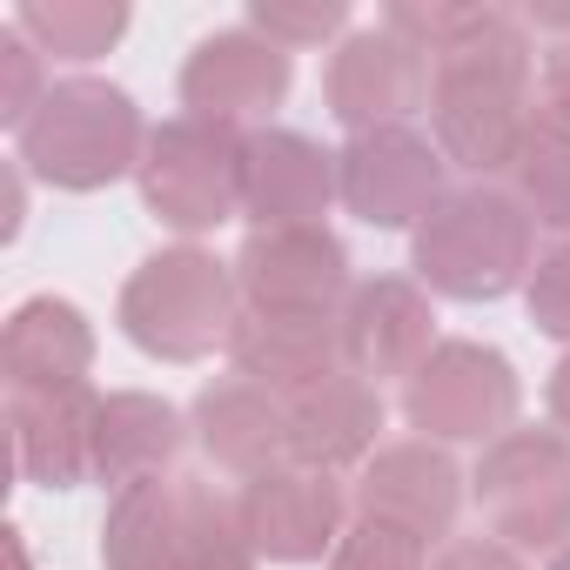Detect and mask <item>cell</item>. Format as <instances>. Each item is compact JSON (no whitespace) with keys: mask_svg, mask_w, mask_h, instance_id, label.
I'll return each instance as SVG.
<instances>
[{"mask_svg":"<svg viewBox=\"0 0 570 570\" xmlns=\"http://www.w3.org/2000/svg\"><path fill=\"white\" fill-rule=\"evenodd\" d=\"M430 135L470 181L510 175L537 121V41L510 8H456L450 41L430 55Z\"/></svg>","mask_w":570,"mask_h":570,"instance_id":"obj_1","label":"cell"},{"mask_svg":"<svg viewBox=\"0 0 570 570\" xmlns=\"http://www.w3.org/2000/svg\"><path fill=\"white\" fill-rule=\"evenodd\" d=\"M537 262V222L517 202V188L463 181L436 202V215L410 235V268L430 296L450 303H497L517 282H530Z\"/></svg>","mask_w":570,"mask_h":570,"instance_id":"obj_2","label":"cell"},{"mask_svg":"<svg viewBox=\"0 0 570 570\" xmlns=\"http://www.w3.org/2000/svg\"><path fill=\"white\" fill-rule=\"evenodd\" d=\"M148 135L155 128L141 121L128 88L95 81V75H68L48 88V101L14 135V161L61 195H95V188H115L121 175L141 168Z\"/></svg>","mask_w":570,"mask_h":570,"instance_id":"obj_3","label":"cell"},{"mask_svg":"<svg viewBox=\"0 0 570 570\" xmlns=\"http://www.w3.org/2000/svg\"><path fill=\"white\" fill-rule=\"evenodd\" d=\"M121 336L155 356V363H202L215 350H228L235 316H242V289H235V262H222L202 242H175L161 255H148L128 282H121Z\"/></svg>","mask_w":570,"mask_h":570,"instance_id":"obj_4","label":"cell"},{"mask_svg":"<svg viewBox=\"0 0 570 570\" xmlns=\"http://www.w3.org/2000/svg\"><path fill=\"white\" fill-rule=\"evenodd\" d=\"M135 181H141V202H148L155 222H168L175 235H208V228L242 215L248 135L228 128V121L175 115L148 135V155H141Z\"/></svg>","mask_w":570,"mask_h":570,"instance_id":"obj_5","label":"cell"},{"mask_svg":"<svg viewBox=\"0 0 570 570\" xmlns=\"http://www.w3.org/2000/svg\"><path fill=\"white\" fill-rule=\"evenodd\" d=\"M470 497L510 550H570V436L563 430H503L470 476Z\"/></svg>","mask_w":570,"mask_h":570,"instance_id":"obj_6","label":"cell"},{"mask_svg":"<svg viewBox=\"0 0 570 570\" xmlns=\"http://www.w3.org/2000/svg\"><path fill=\"white\" fill-rule=\"evenodd\" d=\"M517 403L523 383L510 370L503 350L450 336L430 350V363L403 383V423L430 443H497L503 430H517Z\"/></svg>","mask_w":570,"mask_h":570,"instance_id":"obj_7","label":"cell"},{"mask_svg":"<svg viewBox=\"0 0 570 570\" xmlns=\"http://www.w3.org/2000/svg\"><path fill=\"white\" fill-rule=\"evenodd\" d=\"M443 195H450V161H443L436 135H423L410 121L350 135L336 148V202L363 228H410L416 235Z\"/></svg>","mask_w":570,"mask_h":570,"instance_id":"obj_8","label":"cell"},{"mask_svg":"<svg viewBox=\"0 0 570 570\" xmlns=\"http://www.w3.org/2000/svg\"><path fill=\"white\" fill-rule=\"evenodd\" d=\"M235 289H242V309H268V316H343L356 275H350V248L336 228L296 222V228L242 235Z\"/></svg>","mask_w":570,"mask_h":570,"instance_id":"obj_9","label":"cell"},{"mask_svg":"<svg viewBox=\"0 0 570 570\" xmlns=\"http://www.w3.org/2000/svg\"><path fill=\"white\" fill-rule=\"evenodd\" d=\"M430 81H436L430 55L376 21V28H356L350 41H336V55L323 68V101L350 135H370V128H396L416 108H430Z\"/></svg>","mask_w":570,"mask_h":570,"instance_id":"obj_10","label":"cell"},{"mask_svg":"<svg viewBox=\"0 0 570 570\" xmlns=\"http://www.w3.org/2000/svg\"><path fill=\"white\" fill-rule=\"evenodd\" d=\"M463 497H470V476L430 436L383 443L356 470V517L390 523V530H410L416 543H450L456 537V517H463Z\"/></svg>","mask_w":570,"mask_h":570,"instance_id":"obj_11","label":"cell"},{"mask_svg":"<svg viewBox=\"0 0 570 570\" xmlns=\"http://www.w3.org/2000/svg\"><path fill=\"white\" fill-rule=\"evenodd\" d=\"M235 503L255 537V557H268V563H323V557H336V543L350 530L343 476H323L303 463H282V470L242 483Z\"/></svg>","mask_w":570,"mask_h":570,"instance_id":"obj_12","label":"cell"},{"mask_svg":"<svg viewBox=\"0 0 570 570\" xmlns=\"http://www.w3.org/2000/svg\"><path fill=\"white\" fill-rule=\"evenodd\" d=\"M296 88V55L275 48L268 35H255L248 21L242 28H215L208 41H195V55L181 61V108L202 115V121H255V115H275Z\"/></svg>","mask_w":570,"mask_h":570,"instance_id":"obj_13","label":"cell"},{"mask_svg":"<svg viewBox=\"0 0 570 570\" xmlns=\"http://www.w3.org/2000/svg\"><path fill=\"white\" fill-rule=\"evenodd\" d=\"M436 350V303L416 275H370L343 303V363L370 383L416 376Z\"/></svg>","mask_w":570,"mask_h":570,"instance_id":"obj_14","label":"cell"},{"mask_svg":"<svg viewBox=\"0 0 570 570\" xmlns=\"http://www.w3.org/2000/svg\"><path fill=\"white\" fill-rule=\"evenodd\" d=\"M188 430L202 443V456L242 483L268 476L289 463V396H275L248 376H215L195 410H188Z\"/></svg>","mask_w":570,"mask_h":570,"instance_id":"obj_15","label":"cell"},{"mask_svg":"<svg viewBox=\"0 0 570 570\" xmlns=\"http://www.w3.org/2000/svg\"><path fill=\"white\" fill-rule=\"evenodd\" d=\"M376 436H383V390L356 370H336L289 396V463L303 470H323V476L363 470L383 450Z\"/></svg>","mask_w":570,"mask_h":570,"instance_id":"obj_16","label":"cell"},{"mask_svg":"<svg viewBox=\"0 0 570 570\" xmlns=\"http://www.w3.org/2000/svg\"><path fill=\"white\" fill-rule=\"evenodd\" d=\"M95 410H101V396L88 383H75V390H14L8 396L14 470L41 490L88 483L95 476Z\"/></svg>","mask_w":570,"mask_h":570,"instance_id":"obj_17","label":"cell"},{"mask_svg":"<svg viewBox=\"0 0 570 570\" xmlns=\"http://www.w3.org/2000/svg\"><path fill=\"white\" fill-rule=\"evenodd\" d=\"M336 202V155L303 128H255L248 135V195L242 215L255 228L323 222Z\"/></svg>","mask_w":570,"mask_h":570,"instance_id":"obj_18","label":"cell"},{"mask_svg":"<svg viewBox=\"0 0 570 570\" xmlns=\"http://www.w3.org/2000/svg\"><path fill=\"white\" fill-rule=\"evenodd\" d=\"M235 363V376L275 390V396H296L343 363V316H268V309H242L235 316V336L222 350Z\"/></svg>","mask_w":570,"mask_h":570,"instance_id":"obj_19","label":"cell"},{"mask_svg":"<svg viewBox=\"0 0 570 570\" xmlns=\"http://www.w3.org/2000/svg\"><path fill=\"white\" fill-rule=\"evenodd\" d=\"M188 416L168 403V396H148V390H115L101 396L95 410V483H115V490H135V483H161L181 450H188Z\"/></svg>","mask_w":570,"mask_h":570,"instance_id":"obj_20","label":"cell"},{"mask_svg":"<svg viewBox=\"0 0 570 570\" xmlns=\"http://www.w3.org/2000/svg\"><path fill=\"white\" fill-rule=\"evenodd\" d=\"M0 370L8 390H75L95 370V330L61 296H28L0 330Z\"/></svg>","mask_w":570,"mask_h":570,"instance_id":"obj_21","label":"cell"},{"mask_svg":"<svg viewBox=\"0 0 570 570\" xmlns=\"http://www.w3.org/2000/svg\"><path fill=\"white\" fill-rule=\"evenodd\" d=\"M101 570H188L181 483L115 490V503L101 517Z\"/></svg>","mask_w":570,"mask_h":570,"instance_id":"obj_22","label":"cell"},{"mask_svg":"<svg viewBox=\"0 0 570 570\" xmlns=\"http://www.w3.org/2000/svg\"><path fill=\"white\" fill-rule=\"evenodd\" d=\"M14 28L55 61H101L128 35V8L121 0H21Z\"/></svg>","mask_w":570,"mask_h":570,"instance_id":"obj_23","label":"cell"},{"mask_svg":"<svg viewBox=\"0 0 570 570\" xmlns=\"http://www.w3.org/2000/svg\"><path fill=\"white\" fill-rule=\"evenodd\" d=\"M181 543L188 570H255V537L242 523V503L222 497L208 476H181Z\"/></svg>","mask_w":570,"mask_h":570,"instance_id":"obj_24","label":"cell"},{"mask_svg":"<svg viewBox=\"0 0 570 570\" xmlns=\"http://www.w3.org/2000/svg\"><path fill=\"white\" fill-rule=\"evenodd\" d=\"M510 181H517V202L530 208V222H543V228H557L570 242V128L537 115Z\"/></svg>","mask_w":570,"mask_h":570,"instance_id":"obj_25","label":"cell"},{"mask_svg":"<svg viewBox=\"0 0 570 570\" xmlns=\"http://www.w3.org/2000/svg\"><path fill=\"white\" fill-rule=\"evenodd\" d=\"M248 28L268 35L275 48H323V41H350V8L343 0H309V8H289V0H255L248 8Z\"/></svg>","mask_w":570,"mask_h":570,"instance_id":"obj_26","label":"cell"},{"mask_svg":"<svg viewBox=\"0 0 570 570\" xmlns=\"http://www.w3.org/2000/svg\"><path fill=\"white\" fill-rule=\"evenodd\" d=\"M48 68H41V48L8 21V28H0V128H28V115L48 101Z\"/></svg>","mask_w":570,"mask_h":570,"instance_id":"obj_27","label":"cell"},{"mask_svg":"<svg viewBox=\"0 0 570 570\" xmlns=\"http://www.w3.org/2000/svg\"><path fill=\"white\" fill-rule=\"evenodd\" d=\"M330 570H430V543H416L410 530H390V523L356 517V523L343 530Z\"/></svg>","mask_w":570,"mask_h":570,"instance_id":"obj_28","label":"cell"},{"mask_svg":"<svg viewBox=\"0 0 570 570\" xmlns=\"http://www.w3.org/2000/svg\"><path fill=\"white\" fill-rule=\"evenodd\" d=\"M523 303H530V323H537L543 336L570 343V242H550V248L530 262Z\"/></svg>","mask_w":570,"mask_h":570,"instance_id":"obj_29","label":"cell"},{"mask_svg":"<svg viewBox=\"0 0 570 570\" xmlns=\"http://www.w3.org/2000/svg\"><path fill=\"white\" fill-rule=\"evenodd\" d=\"M537 55H543L537 61V115L557 121V128H570V35L543 41Z\"/></svg>","mask_w":570,"mask_h":570,"instance_id":"obj_30","label":"cell"},{"mask_svg":"<svg viewBox=\"0 0 570 570\" xmlns=\"http://www.w3.org/2000/svg\"><path fill=\"white\" fill-rule=\"evenodd\" d=\"M430 570H530V563H523V550H510L503 537H450V543L430 557Z\"/></svg>","mask_w":570,"mask_h":570,"instance_id":"obj_31","label":"cell"},{"mask_svg":"<svg viewBox=\"0 0 570 570\" xmlns=\"http://www.w3.org/2000/svg\"><path fill=\"white\" fill-rule=\"evenodd\" d=\"M21 175H28L21 161H14L8 175H0V208H8V215H0V242H14V235H21V208H28V188H21Z\"/></svg>","mask_w":570,"mask_h":570,"instance_id":"obj_32","label":"cell"},{"mask_svg":"<svg viewBox=\"0 0 570 570\" xmlns=\"http://www.w3.org/2000/svg\"><path fill=\"white\" fill-rule=\"evenodd\" d=\"M550 430H563V436H570V356L550 370Z\"/></svg>","mask_w":570,"mask_h":570,"instance_id":"obj_33","label":"cell"},{"mask_svg":"<svg viewBox=\"0 0 570 570\" xmlns=\"http://www.w3.org/2000/svg\"><path fill=\"white\" fill-rule=\"evenodd\" d=\"M0 550H8V570H35V557H28V537L8 523V530H0Z\"/></svg>","mask_w":570,"mask_h":570,"instance_id":"obj_34","label":"cell"},{"mask_svg":"<svg viewBox=\"0 0 570 570\" xmlns=\"http://www.w3.org/2000/svg\"><path fill=\"white\" fill-rule=\"evenodd\" d=\"M550 570H570V550H557V557H550Z\"/></svg>","mask_w":570,"mask_h":570,"instance_id":"obj_35","label":"cell"}]
</instances>
